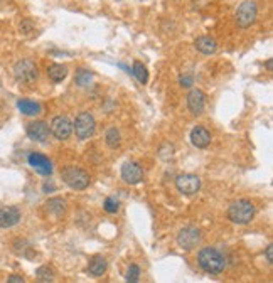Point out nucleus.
<instances>
[{"mask_svg": "<svg viewBox=\"0 0 273 283\" xmlns=\"http://www.w3.org/2000/svg\"><path fill=\"white\" fill-rule=\"evenodd\" d=\"M187 108L192 115L199 117L206 108V94L201 90H191L187 94Z\"/></svg>", "mask_w": 273, "mask_h": 283, "instance_id": "obj_13", "label": "nucleus"}, {"mask_svg": "<svg viewBox=\"0 0 273 283\" xmlns=\"http://www.w3.org/2000/svg\"><path fill=\"white\" fill-rule=\"evenodd\" d=\"M62 182L71 187L73 191H85V189L90 186V174L85 169H80V167H66V169L61 170Z\"/></svg>", "mask_w": 273, "mask_h": 283, "instance_id": "obj_3", "label": "nucleus"}, {"mask_svg": "<svg viewBox=\"0 0 273 283\" xmlns=\"http://www.w3.org/2000/svg\"><path fill=\"white\" fill-rule=\"evenodd\" d=\"M194 47H196L201 54L209 56V54H214V52L218 51V43L213 38H209V36H201V38L196 39Z\"/></svg>", "mask_w": 273, "mask_h": 283, "instance_id": "obj_16", "label": "nucleus"}, {"mask_svg": "<svg viewBox=\"0 0 273 283\" xmlns=\"http://www.w3.org/2000/svg\"><path fill=\"white\" fill-rule=\"evenodd\" d=\"M19 29H20V32H22V34H30L34 30V24L30 22V20L25 19V20H22V22H20V27Z\"/></svg>", "mask_w": 273, "mask_h": 283, "instance_id": "obj_28", "label": "nucleus"}, {"mask_svg": "<svg viewBox=\"0 0 273 283\" xmlns=\"http://www.w3.org/2000/svg\"><path fill=\"white\" fill-rule=\"evenodd\" d=\"M46 209H47V213L52 214V216L61 218L62 214L66 213V202L62 201V199L52 197V199H49V201L46 202Z\"/></svg>", "mask_w": 273, "mask_h": 283, "instance_id": "obj_20", "label": "nucleus"}, {"mask_svg": "<svg viewBox=\"0 0 273 283\" xmlns=\"http://www.w3.org/2000/svg\"><path fill=\"white\" fill-rule=\"evenodd\" d=\"M122 179L130 186L140 184L144 181V169L139 162L135 160H128L122 165Z\"/></svg>", "mask_w": 273, "mask_h": 283, "instance_id": "obj_9", "label": "nucleus"}, {"mask_svg": "<svg viewBox=\"0 0 273 283\" xmlns=\"http://www.w3.org/2000/svg\"><path fill=\"white\" fill-rule=\"evenodd\" d=\"M256 207L255 204H251L246 199H240V201H234L228 207V218L231 223L234 224H250L251 219L255 218Z\"/></svg>", "mask_w": 273, "mask_h": 283, "instance_id": "obj_2", "label": "nucleus"}, {"mask_svg": "<svg viewBox=\"0 0 273 283\" xmlns=\"http://www.w3.org/2000/svg\"><path fill=\"white\" fill-rule=\"evenodd\" d=\"M27 162L32 169L41 175H51L52 174V164L46 155L39 154V152H32L27 157Z\"/></svg>", "mask_w": 273, "mask_h": 283, "instance_id": "obj_12", "label": "nucleus"}, {"mask_svg": "<svg viewBox=\"0 0 273 283\" xmlns=\"http://www.w3.org/2000/svg\"><path fill=\"white\" fill-rule=\"evenodd\" d=\"M7 283H25V281H24V278L20 275H10Z\"/></svg>", "mask_w": 273, "mask_h": 283, "instance_id": "obj_31", "label": "nucleus"}, {"mask_svg": "<svg viewBox=\"0 0 273 283\" xmlns=\"http://www.w3.org/2000/svg\"><path fill=\"white\" fill-rule=\"evenodd\" d=\"M51 133L54 135V137L57 140H67L71 137V133H73V122L67 117H56L54 120L51 122Z\"/></svg>", "mask_w": 273, "mask_h": 283, "instance_id": "obj_10", "label": "nucleus"}, {"mask_svg": "<svg viewBox=\"0 0 273 283\" xmlns=\"http://www.w3.org/2000/svg\"><path fill=\"white\" fill-rule=\"evenodd\" d=\"M56 191V187L54 186H49V184H46L44 186V192H54Z\"/></svg>", "mask_w": 273, "mask_h": 283, "instance_id": "obj_32", "label": "nucleus"}, {"mask_svg": "<svg viewBox=\"0 0 273 283\" xmlns=\"http://www.w3.org/2000/svg\"><path fill=\"white\" fill-rule=\"evenodd\" d=\"M27 132V137L34 142H39V144H44V142L49 138V125H47L44 120H36V122H30L25 128Z\"/></svg>", "mask_w": 273, "mask_h": 283, "instance_id": "obj_11", "label": "nucleus"}, {"mask_svg": "<svg viewBox=\"0 0 273 283\" xmlns=\"http://www.w3.org/2000/svg\"><path fill=\"white\" fill-rule=\"evenodd\" d=\"M199 243H201V231H199L197 228L186 226L177 233V244H179L182 250L191 251L196 248Z\"/></svg>", "mask_w": 273, "mask_h": 283, "instance_id": "obj_7", "label": "nucleus"}, {"mask_svg": "<svg viewBox=\"0 0 273 283\" xmlns=\"http://www.w3.org/2000/svg\"><path fill=\"white\" fill-rule=\"evenodd\" d=\"M140 280V268L136 265H130L127 271V283H139Z\"/></svg>", "mask_w": 273, "mask_h": 283, "instance_id": "obj_26", "label": "nucleus"}, {"mask_svg": "<svg viewBox=\"0 0 273 283\" xmlns=\"http://www.w3.org/2000/svg\"><path fill=\"white\" fill-rule=\"evenodd\" d=\"M176 187L184 196H192L201 189V179L194 174H181L176 179Z\"/></svg>", "mask_w": 273, "mask_h": 283, "instance_id": "obj_8", "label": "nucleus"}, {"mask_svg": "<svg viewBox=\"0 0 273 283\" xmlns=\"http://www.w3.org/2000/svg\"><path fill=\"white\" fill-rule=\"evenodd\" d=\"M199 266L209 275H219L226 270V258L216 248H202L197 255Z\"/></svg>", "mask_w": 273, "mask_h": 283, "instance_id": "obj_1", "label": "nucleus"}, {"mask_svg": "<svg viewBox=\"0 0 273 283\" xmlns=\"http://www.w3.org/2000/svg\"><path fill=\"white\" fill-rule=\"evenodd\" d=\"M20 221V211L14 206H4L0 207V228L7 229L15 226Z\"/></svg>", "mask_w": 273, "mask_h": 283, "instance_id": "obj_14", "label": "nucleus"}, {"mask_svg": "<svg viewBox=\"0 0 273 283\" xmlns=\"http://www.w3.org/2000/svg\"><path fill=\"white\" fill-rule=\"evenodd\" d=\"M191 142L197 149H206V147H209V144H211V133L204 127H194L191 132Z\"/></svg>", "mask_w": 273, "mask_h": 283, "instance_id": "obj_15", "label": "nucleus"}, {"mask_svg": "<svg viewBox=\"0 0 273 283\" xmlns=\"http://www.w3.org/2000/svg\"><path fill=\"white\" fill-rule=\"evenodd\" d=\"M132 75L136 78V80H139V83H142V85H147V81H149V71H147V67L142 64V62H139V61L133 62Z\"/></svg>", "mask_w": 273, "mask_h": 283, "instance_id": "obj_24", "label": "nucleus"}, {"mask_svg": "<svg viewBox=\"0 0 273 283\" xmlns=\"http://www.w3.org/2000/svg\"><path fill=\"white\" fill-rule=\"evenodd\" d=\"M73 132H76V137L81 140L93 137L94 132H96V122H94L93 115L88 112L78 115L76 122L73 123Z\"/></svg>", "mask_w": 273, "mask_h": 283, "instance_id": "obj_4", "label": "nucleus"}, {"mask_svg": "<svg viewBox=\"0 0 273 283\" xmlns=\"http://www.w3.org/2000/svg\"><path fill=\"white\" fill-rule=\"evenodd\" d=\"M256 15H258L256 4L253 0H245L238 7V10H236V22H238L241 29H248L256 20Z\"/></svg>", "mask_w": 273, "mask_h": 283, "instance_id": "obj_6", "label": "nucleus"}, {"mask_svg": "<svg viewBox=\"0 0 273 283\" xmlns=\"http://www.w3.org/2000/svg\"><path fill=\"white\" fill-rule=\"evenodd\" d=\"M105 142H107V145L110 149H117L120 147V142H122V135H120V130L118 128H108L107 133H105Z\"/></svg>", "mask_w": 273, "mask_h": 283, "instance_id": "obj_21", "label": "nucleus"}, {"mask_svg": "<svg viewBox=\"0 0 273 283\" xmlns=\"http://www.w3.org/2000/svg\"><path fill=\"white\" fill-rule=\"evenodd\" d=\"M265 255H266V261H268V263L271 265V263H273V244H268V246H266Z\"/></svg>", "mask_w": 273, "mask_h": 283, "instance_id": "obj_30", "label": "nucleus"}, {"mask_svg": "<svg viewBox=\"0 0 273 283\" xmlns=\"http://www.w3.org/2000/svg\"><path fill=\"white\" fill-rule=\"evenodd\" d=\"M118 207H120V202L115 197H107V199H105V211H107V213H110V214L118 213Z\"/></svg>", "mask_w": 273, "mask_h": 283, "instance_id": "obj_27", "label": "nucleus"}, {"mask_svg": "<svg viewBox=\"0 0 273 283\" xmlns=\"http://www.w3.org/2000/svg\"><path fill=\"white\" fill-rule=\"evenodd\" d=\"M192 81H194V78L191 75H184V76H181V80H179V83H181L184 88H191L192 86Z\"/></svg>", "mask_w": 273, "mask_h": 283, "instance_id": "obj_29", "label": "nucleus"}, {"mask_svg": "<svg viewBox=\"0 0 273 283\" xmlns=\"http://www.w3.org/2000/svg\"><path fill=\"white\" fill-rule=\"evenodd\" d=\"M266 67H268V69L271 71V67H273V62H271V59H268V62H266Z\"/></svg>", "mask_w": 273, "mask_h": 283, "instance_id": "obj_33", "label": "nucleus"}, {"mask_svg": "<svg viewBox=\"0 0 273 283\" xmlns=\"http://www.w3.org/2000/svg\"><path fill=\"white\" fill-rule=\"evenodd\" d=\"M14 250H15V253L17 255H22V256H25V258H34V250L27 241H20V239L15 241Z\"/></svg>", "mask_w": 273, "mask_h": 283, "instance_id": "obj_25", "label": "nucleus"}, {"mask_svg": "<svg viewBox=\"0 0 273 283\" xmlns=\"http://www.w3.org/2000/svg\"><path fill=\"white\" fill-rule=\"evenodd\" d=\"M107 266H108L107 260H105L101 255H94L90 260V263H88V271H90L93 276H101L105 271H107Z\"/></svg>", "mask_w": 273, "mask_h": 283, "instance_id": "obj_18", "label": "nucleus"}, {"mask_svg": "<svg viewBox=\"0 0 273 283\" xmlns=\"http://www.w3.org/2000/svg\"><path fill=\"white\" fill-rule=\"evenodd\" d=\"M47 76H49L51 81L54 83H61L62 80H66L67 76V67L64 64H59V62H54L47 67Z\"/></svg>", "mask_w": 273, "mask_h": 283, "instance_id": "obj_19", "label": "nucleus"}, {"mask_svg": "<svg viewBox=\"0 0 273 283\" xmlns=\"http://www.w3.org/2000/svg\"><path fill=\"white\" fill-rule=\"evenodd\" d=\"M36 278H38L39 283H54L56 276H54V271L49 266H39L36 270Z\"/></svg>", "mask_w": 273, "mask_h": 283, "instance_id": "obj_22", "label": "nucleus"}, {"mask_svg": "<svg viewBox=\"0 0 273 283\" xmlns=\"http://www.w3.org/2000/svg\"><path fill=\"white\" fill-rule=\"evenodd\" d=\"M14 76L20 83H32L39 78V67L36 66L34 61L30 59H20L14 66Z\"/></svg>", "mask_w": 273, "mask_h": 283, "instance_id": "obj_5", "label": "nucleus"}, {"mask_svg": "<svg viewBox=\"0 0 273 283\" xmlns=\"http://www.w3.org/2000/svg\"><path fill=\"white\" fill-rule=\"evenodd\" d=\"M75 81L78 86H90V83L93 81V73L85 69V67H80L75 75Z\"/></svg>", "mask_w": 273, "mask_h": 283, "instance_id": "obj_23", "label": "nucleus"}, {"mask_svg": "<svg viewBox=\"0 0 273 283\" xmlns=\"http://www.w3.org/2000/svg\"><path fill=\"white\" fill-rule=\"evenodd\" d=\"M17 108L19 112L25 115V117H36V115L41 113V104L38 101H32V99H19L17 101Z\"/></svg>", "mask_w": 273, "mask_h": 283, "instance_id": "obj_17", "label": "nucleus"}]
</instances>
